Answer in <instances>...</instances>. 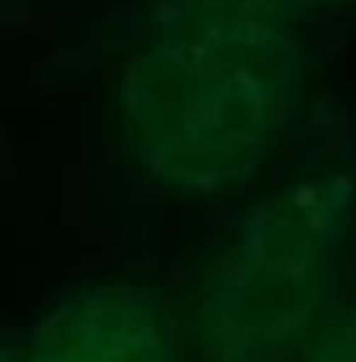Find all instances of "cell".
Segmentation results:
<instances>
[{
  "label": "cell",
  "instance_id": "obj_4",
  "mask_svg": "<svg viewBox=\"0 0 356 362\" xmlns=\"http://www.w3.org/2000/svg\"><path fill=\"white\" fill-rule=\"evenodd\" d=\"M309 362H356V318L328 327L315 344Z\"/></svg>",
  "mask_w": 356,
  "mask_h": 362
},
{
  "label": "cell",
  "instance_id": "obj_3",
  "mask_svg": "<svg viewBox=\"0 0 356 362\" xmlns=\"http://www.w3.org/2000/svg\"><path fill=\"white\" fill-rule=\"evenodd\" d=\"M29 362H176L159 308L127 286L67 296L32 340Z\"/></svg>",
  "mask_w": 356,
  "mask_h": 362
},
{
  "label": "cell",
  "instance_id": "obj_1",
  "mask_svg": "<svg viewBox=\"0 0 356 362\" xmlns=\"http://www.w3.org/2000/svg\"><path fill=\"white\" fill-rule=\"evenodd\" d=\"M296 93L293 45L270 19L213 6L134 64L121 105L153 175L178 191L217 194L264 163Z\"/></svg>",
  "mask_w": 356,
  "mask_h": 362
},
{
  "label": "cell",
  "instance_id": "obj_2",
  "mask_svg": "<svg viewBox=\"0 0 356 362\" xmlns=\"http://www.w3.org/2000/svg\"><path fill=\"white\" fill-rule=\"evenodd\" d=\"M350 178L283 187L248 213L207 280L197 334L219 362H287L325 302L328 264L347 232Z\"/></svg>",
  "mask_w": 356,
  "mask_h": 362
}]
</instances>
